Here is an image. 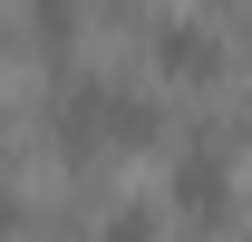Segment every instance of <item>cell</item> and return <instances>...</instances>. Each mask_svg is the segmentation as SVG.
<instances>
[{
	"mask_svg": "<svg viewBox=\"0 0 252 242\" xmlns=\"http://www.w3.org/2000/svg\"><path fill=\"white\" fill-rule=\"evenodd\" d=\"M165 194H175V213H185V223H233V204H243L233 146H223V136H194V146H175V175H165Z\"/></svg>",
	"mask_w": 252,
	"mask_h": 242,
	"instance_id": "obj_1",
	"label": "cell"
},
{
	"mask_svg": "<svg viewBox=\"0 0 252 242\" xmlns=\"http://www.w3.org/2000/svg\"><path fill=\"white\" fill-rule=\"evenodd\" d=\"M146 49H156V68L175 78V88H204V78L223 68V49H214V30H204V20H156V39H146Z\"/></svg>",
	"mask_w": 252,
	"mask_h": 242,
	"instance_id": "obj_2",
	"label": "cell"
},
{
	"mask_svg": "<svg viewBox=\"0 0 252 242\" xmlns=\"http://www.w3.org/2000/svg\"><path fill=\"white\" fill-rule=\"evenodd\" d=\"M156 136H165V97L107 78V155H136V146H156Z\"/></svg>",
	"mask_w": 252,
	"mask_h": 242,
	"instance_id": "obj_3",
	"label": "cell"
},
{
	"mask_svg": "<svg viewBox=\"0 0 252 242\" xmlns=\"http://www.w3.org/2000/svg\"><path fill=\"white\" fill-rule=\"evenodd\" d=\"M78 10H88V0H30V39L39 49H68V39H78Z\"/></svg>",
	"mask_w": 252,
	"mask_h": 242,
	"instance_id": "obj_4",
	"label": "cell"
},
{
	"mask_svg": "<svg viewBox=\"0 0 252 242\" xmlns=\"http://www.w3.org/2000/svg\"><path fill=\"white\" fill-rule=\"evenodd\" d=\"M97 242H156V204H107Z\"/></svg>",
	"mask_w": 252,
	"mask_h": 242,
	"instance_id": "obj_5",
	"label": "cell"
},
{
	"mask_svg": "<svg viewBox=\"0 0 252 242\" xmlns=\"http://www.w3.org/2000/svg\"><path fill=\"white\" fill-rule=\"evenodd\" d=\"M20 223H30V194H20V184H0V233H20Z\"/></svg>",
	"mask_w": 252,
	"mask_h": 242,
	"instance_id": "obj_6",
	"label": "cell"
}]
</instances>
